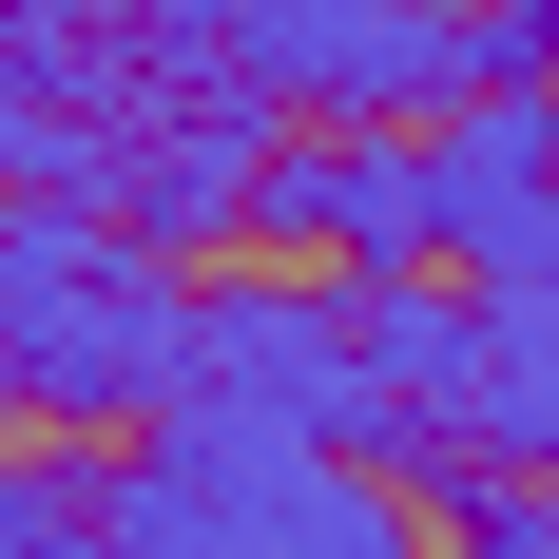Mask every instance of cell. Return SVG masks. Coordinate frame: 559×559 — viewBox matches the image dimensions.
Returning a JSON list of instances; mask_svg holds the SVG:
<instances>
[{
  "label": "cell",
  "instance_id": "obj_1",
  "mask_svg": "<svg viewBox=\"0 0 559 559\" xmlns=\"http://www.w3.org/2000/svg\"><path fill=\"white\" fill-rule=\"evenodd\" d=\"M193 271L116 193H0V425H155Z\"/></svg>",
  "mask_w": 559,
  "mask_h": 559
},
{
  "label": "cell",
  "instance_id": "obj_2",
  "mask_svg": "<svg viewBox=\"0 0 559 559\" xmlns=\"http://www.w3.org/2000/svg\"><path fill=\"white\" fill-rule=\"evenodd\" d=\"M97 559H425V521L367 483V444L289 425H155L97 502Z\"/></svg>",
  "mask_w": 559,
  "mask_h": 559
},
{
  "label": "cell",
  "instance_id": "obj_3",
  "mask_svg": "<svg viewBox=\"0 0 559 559\" xmlns=\"http://www.w3.org/2000/svg\"><path fill=\"white\" fill-rule=\"evenodd\" d=\"M213 78H251L271 116H463L502 78V20L483 0H231Z\"/></svg>",
  "mask_w": 559,
  "mask_h": 559
},
{
  "label": "cell",
  "instance_id": "obj_4",
  "mask_svg": "<svg viewBox=\"0 0 559 559\" xmlns=\"http://www.w3.org/2000/svg\"><path fill=\"white\" fill-rule=\"evenodd\" d=\"M155 425H289V444H367L347 289H309V271H193V329H174V405H155Z\"/></svg>",
  "mask_w": 559,
  "mask_h": 559
},
{
  "label": "cell",
  "instance_id": "obj_5",
  "mask_svg": "<svg viewBox=\"0 0 559 559\" xmlns=\"http://www.w3.org/2000/svg\"><path fill=\"white\" fill-rule=\"evenodd\" d=\"M251 231L271 251H329V271H425L444 251V174L405 116H289L271 174H251Z\"/></svg>",
  "mask_w": 559,
  "mask_h": 559
},
{
  "label": "cell",
  "instance_id": "obj_6",
  "mask_svg": "<svg viewBox=\"0 0 559 559\" xmlns=\"http://www.w3.org/2000/svg\"><path fill=\"white\" fill-rule=\"evenodd\" d=\"M347 347H367V463H463L483 444V271H347Z\"/></svg>",
  "mask_w": 559,
  "mask_h": 559
},
{
  "label": "cell",
  "instance_id": "obj_7",
  "mask_svg": "<svg viewBox=\"0 0 559 559\" xmlns=\"http://www.w3.org/2000/svg\"><path fill=\"white\" fill-rule=\"evenodd\" d=\"M425 174H444V271H502L559 213V78H483L463 116H425Z\"/></svg>",
  "mask_w": 559,
  "mask_h": 559
},
{
  "label": "cell",
  "instance_id": "obj_8",
  "mask_svg": "<svg viewBox=\"0 0 559 559\" xmlns=\"http://www.w3.org/2000/svg\"><path fill=\"white\" fill-rule=\"evenodd\" d=\"M483 463L559 483V213L483 271Z\"/></svg>",
  "mask_w": 559,
  "mask_h": 559
},
{
  "label": "cell",
  "instance_id": "obj_9",
  "mask_svg": "<svg viewBox=\"0 0 559 559\" xmlns=\"http://www.w3.org/2000/svg\"><path fill=\"white\" fill-rule=\"evenodd\" d=\"M97 502H116V463H78V425L0 444V559H97Z\"/></svg>",
  "mask_w": 559,
  "mask_h": 559
},
{
  "label": "cell",
  "instance_id": "obj_10",
  "mask_svg": "<svg viewBox=\"0 0 559 559\" xmlns=\"http://www.w3.org/2000/svg\"><path fill=\"white\" fill-rule=\"evenodd\" d=\"M0 20H20V0H0Z\"/></svg>",
  "mask_w": 559,
  "mask_h": 559
}]
</instances>
